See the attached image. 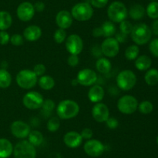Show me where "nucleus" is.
Masks as SVG:
<instances>
[{"instance_id":"f257e3e1","label":"nucleus","mask_w":158,"mask_h":158,"mask_svg":"<svg viewBox=\"0 0 158 158\" xmlns=\"http://www.w3.org/2000/svg\"><path fill=\"white\" fill-rule=\"evenodd\" d=\"M80 112V106L73 100H63L59 103L56 113L62 119H69L76 117Z\"/></svg>"},{"instance_id":"f03ea898","label":"nucleus","mask_w":158,"mask_h":158,"mask_svg":"<svg viewBox=\"0 0 158 158\" xmlns=\"http://www.w3.org/2000/svg\"><path fill=\"white\" fill-rule=\"evenodd\" d=\"M131 38L137 45H143L151 40L152 31L145 23H138L133 26Z\"/></svg>"},{"instance_id":"7ed1b4c3","label":"nucleus","mask_w":158,"mask_h":158,"mask_svg":"<svg viewBox=\"0 0 158 158\" xmlns=\"http://www.w3.org/2000/svg\"><path fill=\"white\" fill-rule=\"evenodd\" d=\"M107 15L112 22L121 23L127 17L128 11L123 2L116 1L111 3L108 7Z\"/></svg>"},{"instance_id":"20e7f679","label":"nucleus","mask_w":158,"mask_h":158,"mask_svg":"<svg viewBox=\"0 0 158 158\" xmlns=\"http://www.w3.org/2000/svg\"><path fill=\"white\" fill-rule=\"evenodd\" d=\"M13 154L15 158H35L36 150L28 140H21L15 144Z\"/></svg>"},{"instance_id":"39448f33","label":"nucleus","mask_w":158,"mask_h":158,"mask_svg":"<svg viewBox=\"0 0 158 158\" xmlns=\"http://www.w3.org/2000/svg\"><path fill=\"white\" fill-rule=\"evenodd\" d=\"M16 82L20 88L23 89H30L33 88L38 81L37 75L29 69L20 71L16 75Z\"/></svg>"},{"instance_id":"423d86ee","label":"nucleus","mask_w":158,"mask_h":158,"mask_svg":"<svg viewBox=\"0 0 158 158\" xmlns=\"http://www.w3.org/2000/svg\"><path fill=\"white\" fill-rule=\"evenodd\" d=\"M94 14L91 5L87 2H80L76 4L71 10V15L78 21H87L92 18Z\"/></svg>"},{"instance_id":"0eeeda50","label":"nucleus","mask_w":158,"mask_h":158,"mask_svg":"<svg viewBox=\"0 0 158 158\" xmlns=\"http://www.w3.org/2000/svg\"><path fill=\"white\" fill-rule=\"evenodd\" d=\"M137 77L131 70H123L120 71L117 77V86L123 91H129L136 85Z\"/></svg>"},{"instance_id":"6e6552de","label":"nucleus","mask_w":158,"mask_h":158,"mask_svg":"<svg viewBox=\"0 0 158 158\" xmlns=\"http://www.w3.org/2000/svg\"><path fill=\"white\" fill-rule=\"evenodd\" d=\"M138 107V102L135 97L126 94L120 98L117 102V108L120 112L123 114H132Z\"/></svg>"},{"instance_id":"1a4fd4ad","label":"nucleus","mask_w":158,"mask_h":158,"mask_svg":"<svg viewBox=\"0 0 158 158\" xmlns=\"http://www.w3.org/2000/svg\"><path fill=\"white\" fill-rule=\"evenodd\" d=\"M43 96L40 92L35 91H29L23 99V105L29 109L35 110L42 108L43 103Z\"/></svg>"},{"instance_id":"9d476101","label":"nucleus","mask_w":158,"mask_h":158,"mask_svg":"<svg viewBox=\"0 0 158 158\" xmlns=\"http://www.w3.org/2000/svg\"><path fill=\"white\" fill-rule=\"evenodd\" d=\"M101 51L107 57H114L120 50L119 42L114 37H108L101 44Z\"/></svg>"},{"instance_id":"9b49d317","label":"nucleus","mask_w":158,"mask_h":158,"mask_svg":"<svg viewBox=\"0 0 158 158\" xmlns=\"http://www.w3.org/2000/svg\"><path fill=\"white\" fill-rule=\"evenodd\" d=\"M77 80L78 84L83 86H91L94 85L97 80V74L94 70L85 68L79 71Z\"/></svg>"},{"instance_id":"f8f14e48","label":"nucleus","mask_w":158,"mask_h":158,"mask_svg":"<svg viewBox=\"0 0 158 158\" xmlns=\"http://www.w3.org/2000/svg\"><path fill=\"white\" fill-rule=\"evenodd\" d=\"M66 47L70 54L78 55L83 50V40L77 34H72L66 38Z\"/></svg>"},{"instance_id":"ddd939ff","label":"nucleus","mask_w":158,"mask_h":158,"mask_svg":"<svg viewBox=\"0 0 158 158\" xmlns=\"http://www.w3.org/2000/svg\"><path fill=\"white\" fill-rule=\"evenodd\" d=\"M10 130L12 134L19 139H24L27 137L31 131L29 124L21 120H17L12 122L10 126Z\"/></svg>"},{"instance_id":"4468645a","label":"nucleus","mask_w":158,"mask_h":158,"mask_svg":"<svg viewBox=\"0 0 158 158\" xmlns=\"http://www.w3.org/2000/svg\"><path fill=\"white\" fill-rule=\"evenodd\" d=\"M16 14L18 18L21 21H29L32 20L35 14V9H34L33 5L29 2H22L17 8Z\"/></svg>"},{"instance_id":"2eb2a0df","label":"nucleus","mask_w":158,"mask_h":158,"mask_svg":"<svg viewBox=\"0 0 158 158\" xmlns=\"http://www.w3.org/2000/svg\"><path fill=\"white\" fill-rule=\"evenodd\" d=\"M84 151L87 155L94 157L100 156L104 151V146L97 139H89L84 144Z\"/></svg>"},{"instance_id":"dca6fc26","label":"nucleus","mask_w":158,"mask_h":158,"mask_svg":"<svg viewBox=\"0 0 158 158\" xmlns=\"http://www.w3.org/2000/svg\"><path fill=\"white\" fill-rule=\"evenodd\" d=\"M92 116L98 122H106L110 117V111L108 107L103 103H97L93 107Z\"/></svg>"},{"instance_id":"f3484780","label":"nucleus","mask_w":158,"mask_h":158,"mask_svg":"<svg viewBox=\"0 0 158 158\" xmlns=\"http://www.w3.org/2000/svg\"><path fill=\"white\" fill-rule=\"evenodd\" d=\"M56 22L57 26L61 29H68L73 24V16L68 11H60L56 16Z\"/></svg>"},{"instance_id":"a211bd4d","label":"nucleus","mask_w":158,"mask_h":158,"mask_svg":"<svg viewBox=\"0 0 158 158\" xmlns=\"http://www.w3.org/2000/svg\"><path fill=\"white\" fill-rule=\"evenodd\" d=\"M63 141L65 144L69 148H77L81 145L83 142V138L80 133L75 131H70L65 134Z\"/></svg>"},{"instance_id":"6ab92c4d","label":"nucleus","mask_w":158,"mask_h":158,"mask_svg":"<svg viewBox=\"0 0 158 158\" xmlns=\"http://www.w3.org/2000/svg\"><path fill=\"white\" fill-rule=\"evenodd\" d=\"M42 36V29L40 26L31 25L27 26L23 32V37L26 40L30 42L39 40Z\"/></svg>"},{"instance_id":"aec40b11","label":"nucleus","mask_w":158,"mask_h":158,"mask_svg":"<svg viewBox=\"0 0 158 158\" xmlns=\"http://www.w3.org/2000/svg\"><path fill=\"white\" fill-rule=\"evenodd\" d=\"M104 90L100 85H95L91 87L88 92V98L89 101L94 103H98L99 102L103 100L104 97Z\"/></svg>"},{"instance_id":"412c9836","label":"nucleus","mask_w":158,"mask_h":158,"mask_svg":"<svg viewBox=\"0 0 158 158\" xmlns=\"http://www.w3.org/2000/svg\"><path fill=\"white\" fill-rule=\"evenodd\" d=\"M13 152L12 144L9 139H0V158H8Z\"/></svg>"},{"instance_id":"4be33fe9","label":"nucleus","mask_w":158,"mask_h":158,"mask_svg":"<svg viewBox=\"0 0 158 158\" xmlns=\"http://www.w3.org/2000/svg\"><path fill=\"white\" fill-rule=\"evenodd\" d=\"M145 15V9L140 4H135L131 7L129 10V15L134 20H139Z\"/></svg>"},{"instance_id":"5701e85b","label":"nucleus","mask_w":158,"mask_h":158,"mask_svg":"<svg viewBox=\"0 0 158 158\" xmlns=\"http://www.w3.org/2000/svg\"><path fill=\"white\" fill-rule=\"evenodd\" d=\"M12 23V15L6 11H0V31L9 29Z\"/></svg>"},{"instance_id":"b1692460","label":"nucleus","mask_w":158,"mask_h":158,"mask_svg":"<svg viewBox=\"0 0 158 158\" xmlns=\"http://www.w3.org/2000/svg\"><path fill=\"white\" fill-rule=\"evenodd\" d=\"M96 68L101 74H107L111 70V63L107 58L101 57L96 62Z\"/></svg>"},{"instance_id":"393cba45","label":"nucleus","mask_w":158,"mask_h":158,"mask_svg":"<svg viewBox=\"0 0 158 158\" xmlns=\"http://www.w3.org/2000/svg\"><path fill=\"white\" fill-rule=\"evenodd\" d=\"M151 59L147 55H141L135 60V66L140 71H146L151 66Z\"/></svg>"},{"instance_id":"a878e982","label":"nucleus","mask_w":158,"mask_h":158,"mask_svg":"<svg viewBox=\"0 0 158 158\" xmlns=\"http://www.w3.org/2000/svg\"><path fill=\"white\" fill-rule=\"evenodd\" d=\"M102 30V33H103V37H112L113 36L115 35L116 32H117V28L116 26L112 23V22L106 21L102 24L100 26Z\"/></svg>"},{"instance_id":"bb28decb","label":"nucleus","mask_w":158,"mask_h":158,"mask_svg":"<svg viewBox=\"0 0 158 158\" xmlns=\"http://www.w3.org/2000/svg\"><path fill=\"white\" fill-rule=\"evenodd\" d=\"M39 85L41 88L44 90H50L55 85V81L51 76L43 75L38 80Z\"/></svg>"},{"instance_id":"cd10ccee","label":"nucleus","mask_w":158,"mask_h":158,"mask_svg":"<svg viewBox=\"0 0 158 158\" xmlns=\"http://www.w3.org/2000/svg\"><path fill=\"white\" fill-rule=\"evenodd\" d=\"M12 83V76L6 69H0V88H6Z\"/></svg>"},{"instance_id":"c85d7f7f","label":"nucleus","mask_w":158,"mask_h":158,"mask_svg":"<svg viewBox=\"0 0 158 158\" xmlns=\"http://www.w3.org/2000/svg\"><path fill=\"white\" fill-rule=\"evenodd\" d=\"M144 79L148 85H151V86L156 85L158 83V71L154 68L150 69L145 74Z\"/></svg>"},{"instance_id":"c756f323","label":"nucleus","mask_w":158,"mask_h":158,"mask_svg":"<svg viewBox=\"0 0 158 158\" xmlns=\"http://www.w3.org/2000/svg\"><path fill=\"white\" fill-rule=\"evenodd\" d=\"M29 142L35 147V146H40L43 141V136L42 133L38 130H32L30 131L29 136Z\"/></svg>"},{"instance_id":"7c9ffc66","label":"nucleus","mask_w":158,"mask_h":158,"mask_svg":"<svg viewBox=\"0 0 158 158\" xmlns=\"http://www.w3.org/2000/svg\"><path fill=\"white\" fill-rule=\"evenodd\" d=\"M140 50L137 45H131L127 47L125 51V57L128 60H135L138 56Z\"/></svg>"},{"instance_id":"2f4dec72","label":"nucleus","mask_w":158,"mask_h":158,"mask_svg":"<svg viewBox=\"0 0 158 158\" xmlns=\"http://www.w3.org/2000/svg\"><path fill=\"white\" fill-rule=\"evenodd\" d=\"M147 14L151 19L158 18V2H152L147 7Z\"/></svg>"},{"instance_id":"473e14b6","label":"nucleus","mask_w":158,"mask_h":158,"mask_svg":"<svg viewBox=\"0 0 158 158\" xmlns=\"http://www.w3.org/2000/svg\"><path fill=\"white\" fill-rule=\"evenodd\" d=\"M60 126V121L58 117H56V116H53V117L50 118V119L48 120L47 125H46V127H47V129L50 132H56L59 129Z\"/></svg>"},{"instance_id":"72a5a7b5","label":"nucleus","mask_w":158,"mask_h":158,"mask_svg":"<svg viewBox=\"0 0 158 158\" xmlns=\"http://www.w3.org/2000/svg\"><path fill=\"white\" fill-rule=\"evenodd\" d=\"M138 109L143 114H149L153 111V104L149 101H143L138 105Z\"/></svg>"},{"instance_id":"f704fd0d","label":"nucleus","mask_w":158,"mask_h":158,"mask_svg":"<svg viewBox=\"0 0 158 158\" xmlns=\"http://www.w3.org/2000/svg\"><path fill=\"white\" fill-rule=\"evenodd\" d=\"M53 38L57 43H62L66 39V32L65 29L59 28L55 31Z\"/></svg>"},{"instance_id":"c9c22d12","label":"nucleus","mask_w":158,"mask_h":158,"mask_svg":"<svg viewBox=\"0 0 158 158\" xmlns=\"http://www.w3.org/2000/svg\"><path fill=\"white\" fill-rule=\"evenodd\" d=\"M120 33L125 34V35H128V34L131 33V31L133 29V25L131 24V22L127 21V20H123L121 23H120Z\"/></svg>"},{"instance_id":"e433bc0d","label":"nucleus","mask_w":158,"mask_h":158,"mask_svg":"<svg viewBox=\"0 0 158 158\" xmlns=\"http://www.w3.org/2000/svg\"><path fill=\"white\" fill-rule=\"evenodd\" d=\"M9 41L14 46H20V45L23 44V43H24L23 36L20 35V34H13L10 37V40Z\"/></svg>"},{"instance_id":"4c0bfd02","label":"nucleus","mask_w":158,"mask_h":158,"mask_svg":"<svg viewBox=\"0 0 158 158\" xmlns=\"http://www.w3.org/2000/svg\"><path fill=\"white\" fill-rule=\"evenodd\" d=\"M42 108H43V109L44 111L49 112H50L55 108V102L52 100H51V99H46V100L43 101Z\"/></svg>"},{"instance_id":"58836bf2","label":"nucleus","mask_w":158,"mask_h":158,"mask_svg":"<svg viewBox=\"0 0 158 158\" xmlns=\"http://www.w3.org/2000/svg\"><path fill=\"white\" fill-rule=\"evenodd\" d=\"M149 49L151 54L155 57H158V38L154 39L151 42L149 46Z\"/></svg>"},{"instance_id":"ea45409f","label":"nucleus","mask_w":158,"mask_h":158,"mask_svg":"<svg viewBox=\"0 0 158 158\" xmlns=\"http://www.w3.org/2000/svg\"><path fill=\"white\" fill-rule=\"evenodd\" d=\"M46 67L43 64H38L35 65L33 68V72L36 74L37 76H43L46 72Z\"/></svg>"},{"instance_id":"a19ab883","label":"nucleus","mask_w":158,"mask_h":158,"mask_svg":"<svg viewBox=\"0 0 158 158\" xmlns=\"http://www.w3.org/2000/svg\"><path fill=\"white\" fill-rule=\"evenodd\" d=\"M10 40V37L9 34L6 32V30L0 31V44L6 45Z\"/></svg>"},{"instance_id":"79ce46f5","label":"nucleus","mask_w":158,"mask_h":158,"mask_svg":"<svg viewBox=\"0 0 158 158\" xmlns=\"http://www.w3.org/2000/svg\"><path fill=\"white\" fill-rule=\"evenodd\" d=\"M68 64L70 67H74L77 66L79 64V62H80V58H79L78 55H75V54H71L69 57H68Z\"/></svg>"},{"instance_id":"37998d69","label":"nucleus","mask_w":158,"mask_h":158,"mask_svg":"<svg viewBox=\"0 0 158 158\" xmlns=\"http://www.w3.org/2000/svg\"><path fill=\"white\" fill-rule=\"evenodd\" d=\"M106 126L108 127L109 129H114L117 128L118 126V120L115 118H113V117H109L108 118L107 120L106 121Z\"/></svg>"},{"instance_id":"c03bdc74","label":"nucleus","mask_w":158,"mask_h":158,"mask_svg":"<svg viewBox=\"0 0 158 158\" xmlns=\"http://www.w3.org/2000/svg\"><path fill=\"white\" fill-rule=\"evenodd\" d=\"M108 0H91V5L98 9H101L106 6Z\"/></svg>"},{"instance_id":"a18cd8bd","label":"nucleus","mask_w":158,"mask_h":158,"mask_svg":"<svg viewBox=\"0 0 158 158\" xmlns=\"http://www.w3.org/2000/svg\"><path fill=\"white\" fill-rule=\"evenodd\" d=\"M80 135H81V136L83 139H91V137L93 136V131L90 129L85 128L82 130Z\"/></svg>"},{"instance_id":"49530a36","label":"nucleus","mask_w":158,"mask_h":158,"mask_svg":"<svg viewBox=\"0 0 158 158\" xmlns=\"http://www.w3.org/2000/svg\"><path fill=\"white\" fill-rule=\"evenodd\" d=\"M33 6L34 9H35V11H37L39 12H43L45 9V4L43 2H36L35 3V5H33Z\"/></svg>"},{"instance_id":"de8ad7c7","label":"nucleus","mask_w":158,"mask_h":158,"mask_svg":"<svg viewBox=\"0 0 158 158\" xmlns=\"http://www.w3.org/2000/svg\"><path fill=\"white\" fill-rule=\"evenodd\" d=\"M127 39V35L122 33H117V37H116V40L119 42V43H124L126 41Z\"/></svg>"},{"instance_id":"09e8293b","label":"nucleus","mask_w":158,"mask_h":158,"mask_svg":"<svg viewBox=\"0 0 158 158\" xmlns=\"http://www.w3.org/2000/svg\"><path fill=\"white\" fill-rule=\"evenodd\" d=\"M93 35L94 37H103V33H102L101 28L100 27H97L94 29L93 31Z\"/></svg>"},{"instance_id":"8fccbe9b","label":"nucleus","mask_w":158,"mask_h":158,"mask_svg":"<svg viewBox=\"0 0 158 158\" xmlns=\"http://www.w3.org/2000/svg\"><path fill=\"white\" fill-rule=\"evenodd\" d=\"M152 31L154 34L158 36V20H156L152 23Z\"/></svg>"},{"instance_id":"3c124183","label":"nucleus","mask_w":158,"mask_h":158,"mask_svg":"<svg viewBox=\"0 0 158 158\" xmlns=\"http://www.w3.org/2000/svg\"><path fill=\"white\" fill-rule=\"evenodd\" d=\"M7 65H8L7 62L3 61L2 63V69H6V68H7Z\"/></svg>"},{"instance_id":"603ef678","label":"nucleus","mask_w":158,"mask_h":158,"mask_svg":"<svg viewBox=\"0 0 158 158\" xmlns=\"http://www.w3.org/2000/svg\"><path fill=\"white\" fill-rule=\"evenodd\" d=\"M77 84H78V81H77V78L74 79V80L72 81V85H77Z\"/></svg>"},{"instance_id":"864d4df0","label":"nucleus","mask_w":158,"mask_h":158,"mask_svg":"<svg viewBox=\"0 0 158 158\" xmlns=\"http://www.w3.org/2000/svg\"><path fill=\"white\" fill-rule=\"evenodd\" d=\"M157 144H158V136L157 137Z\"/></svg>"},{"instance_id":"5fc2aeb1","label":"nucleus","mask_w":158,"mask_h":158,"mask_svg":"<svg viewBox=\"0 0 158 158\" xmlns=\"http://www.w3.org/2000/svg\"><path fill=\"white\" fill-rule=\"evenodd\" d=\"M151 1H153V2H156V1H157V0H151Z\"/></svg>"}]
</instances>
